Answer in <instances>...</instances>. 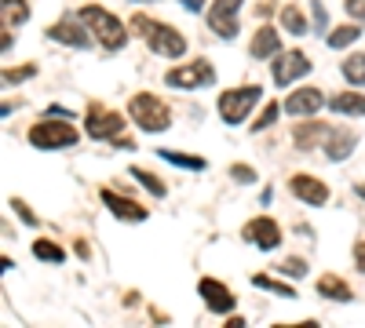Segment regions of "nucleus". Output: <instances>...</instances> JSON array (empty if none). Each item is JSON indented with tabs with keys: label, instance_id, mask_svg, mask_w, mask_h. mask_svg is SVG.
<instances>
[{
	"label": "nucleus",
	"instance_id": "6",
	"mask_svg": "<svg viewBox=\"0 0 365 328\" xmlns=\"http://www.w3.org/2000/svg\"><path fill=\"white\" fill-rule=\"evenodd\" d=\"M216 80V70H212L208 58H197V63H187V66H175L165 73V84L168 88H182V92H194V88H208Z\"/></svg>",
	"mask_w": 365,
	"mask_h": 328
},
{
	"label": "nucleus",
	"instance_id": "21",
	"mask_svg": "<svg viewBox=\"0 0 365 328\" xmlns=\"http://www.w3.org/2000/svg\"><path fill=\"white\" fill-rule=\"evenodd\" d=\"M340 73L347 77V84H354V88H365V51H354V55H347L344 63H340Z\"/></svg>",
	"mask_w": 365,
	"mask_h": 328
},
{
	"label": "nucleus",
	"instance_id": "8",
	"mask_svg": "<svg viewBox=\"0 0 365 328\" xmlns=\"http://www.w3.org/2000/svg\"><path fill=\"white\" fill-rule=\"evenodd\" d=\"M146 44H150V51L161 55V58H179V55H187V37H182L179 29H172V26H161V22L150 26Z\"/></svg>",
	"mask_w": 365,
	"mask_h": 328
},
{
	"label": "nucleus",
	"instance_id": "38",
	"mask_svg": "<svg viewBox=\"0 0 365 328\" xmlns=\"http://www.w3.org/2000/svg\"><path fill=\"white\" fill-rule=\"evenodd\" d=\"M354 194H358V197L365 201V183H358V186H354Z\"/></svg>",
	"mask_w": 365,
	"mask_h": 328
},
{
	"label": "nucleus",
	"instance_id": "23",
	"mask_svg": "<svg viewBox=\"0 0 365 328\" xmlns=\"http://www.w3.org/2000/svg\"><path fill=\"white\" fill-rule=\"evenodd\" d=\"M358 37H361V26L351 22V26H336V29H332V33L325 37V44H329V48H347V44H354Z\"/></svg>",
	"mask_w": 365,
	"mask_h": 328
},
{
	"label": "nucleus",
	"instance_id": "3",
	"mask_svg": "<svg viewBox=\"0 0 365 328\" xmlns=\"http://www.w3.org/2000/svg\"><path fill=\"white\" fill-rule=\"evenodd\" d=\"M259 102V84H241V88H230V92L220 95V117H223V125L237 128L241 121H249V113L252 106Z\"/></svg>",
	"mask_w": 365,
	"mask_h": 328
},
{
	"label": "nucleus",
	"instance_id": "5",
	"mask_svg": "<svg viewBox=\"0 0 365 328\" xmlns=\"http://www.w3.org/2000/svg\"><path fill=\"white\" fill-rule=\"evenodd\" d=\"M77 128L66 125V121H37L29 128V146L34 150H70L77 146Z\"/></svg>",
	"mask_w": 365,
	"mask_h": 328
},
{
	"label": "nucleus",
	"instance_id": "37",
	"mask_svg": "<svg viewBox=\"0 0 365 328\" xmlns=\"http://www.w3.org/2000/svg\"><path fill=\"white\" fill-rule=\"evenodd\" d=\"M179 4H182V8H187L190 15H197V11L205 8V0H179Z\"/></svg>",
	"mask_w": 365,
	"mask_h": 328
},
{
	"label": "nucleus",
	"instance_id": "34",
	"mask_svg": "<svg viewBox=\"0 0 365 328\" xmlns=\"http://www.w3.org/2000/svg\"><path fill=\"white\" fill-rule=\"evenodd\" d=\"M230 175L237 179V183H252V179H256V171H252V168H245V164H234V168H230Z\"/></svg>",
	"mask_w": 365,
	"mask_h": 328
},
{
	"label": "nucleus",
	"instance_id": "35",
	"mask_svg": "<svg viewBox=\"0 0 365 328\" xmlns=\"http://www.w3.org/2000/svg\"><path fill=\"white\" fill-rule=\"evenodd\" d=\"M311 11H314V26H318V29H325L329 15H325V8H322V0H311Z\"/></svg>",
	"mask_w": 365,
	"mask_h": 328
},
{
	"label": "nucleus",
	"instance_id": "15",
	"mask_svg": "<svg viewBox=\"0 0 365 328\" xmlns=\"http://www.w3.org/2000/svg\"><path fill=\"white\" fill-rule=\"evenodd\" d=\"M99 197H103V204L110 208V212H113L117 219H125V223H143V219H146V208H143L139 201L120 197L117 190H103Z\"/></svg>",
	"mask_w": 365,
	"mask_h": 328
},
{
	"label": "nucleus",
	"instance_id": "13",
	"mask_svg": "<svg viewBox=\"0 0 365 328\" xmlns=\"http://www.w3.org/2000/svg\"><path fill=\"white\" fill-rule=\"evenodd\" d=\"M289 190L303 201V204H311V208H322V204H329V186L322 183V179H314V175H292L289 179Z\"/></svg>",
	"mask_w": 365,
	"mask_h": 328
},
{
	"label": "nucleus",
	"instance_id": "11",
	"mask_svg": "<svg viewBox=\"0 0 365 328\" xmlns=\"http://www.w3.org/2000/svg\"><path fill=\"white\" fill-rule=\"evenodd\" d=\"M245 241H252V245L263 248V252H274V248L282 245V226L274 223L270 216H259V219L245 223Z\"/></svg>",
	"mask_w": 365,
	"mask_h": 328
},
{
	"label": "nucleus",
	"instance_id": "32",
	"mask_svg": "<svg viewBox=\"0 0 365 328\" xmlns=\"http://www.w3.org/2000/svg\"><path fill=\"white\" fill-rule=\"evenodd\" d=\"M344 8H347V15H351L358 26H365V0H344Z\"/></svg>",
	"mask_w": 365,
	"mask_h": 328
},
{
	"label": "nucleus",
	"instance_id": "2",
	"mask_svg": "<svg viewBox=\"0 0 365 328\" xmlns=\"http://www.w3.org/2000/svg\"><path fill=\"white\" fill-rule=\"evenodd\" d=\"M125 125H128V121H125L120 113L103 110V106H88V121H84V128H88V135L96 139V142H113L117 150H135V142L120 135V132H125Z\"/></svg>",
	"mask_w": 365,
	"mask_h": 328
},
{
	"label": "nucleus",
	"instance_id": "39",
	"mask_svg": "<svg viewBox=\"0 0 365 328\" xmlns=\"http://www.w3.org/2000/svg\"><path fill=\"white\" fill-rule=\"evenodd\" d=\"M132 4H150V0H132Z\"/></svg>",
	"mask_w": 365,
	"mask_h": 328
},
{
	"label": "nucleus",
	"instance_id": "24",
	"mask_svg": "<svg viewBox=\"0 0 365 328\" xmlns=\"http://www.w3.org/2000/svg\"><path fill=\"white\" fill-rule=\"evenodd\" d=\"M252 285H256V288H267V292H274V295H282V300H296V288L282 285L278 277H270V274H256Z\"/></svg>",
	"mask_w": 365,
	"mask_h": 328
},
{
	"label": "nucleus",
	"instance_id": "28",
	"mask_svg": "<svg viewBox=\"0 0 365 328\" xmlns=\"http://www.w3.org/2000/svg\"><path fill=\"white\" fill-rule=\"evenodd\" d=\"M34 255L44 259V263H55V266L66 263V252L58 248V245H51V241H37V245H34Z\"/></svg>",
	"mask_w": 365,
	"mask_h": 328
},
{
	"label": "nucleus",
	"instance_id": "4",
	"mask_svg": "<svg viewBox=\"0 0 365 328\" xmlns=\"http://www.w3.org/2000/svg\"><path fill=\"white\" fill-rule=\"evenodd\" d=\"M128 113H132L135 128H143V132H165V128L172 125L168 106H165L158 95H150V92H139V95L128 102Z\"/></svg>",
	"mask_w": 365,
	"mask_h": 328
},
{
	"label": "nucleus",
	"instance_id": "7",
	"mask_svg": "<svg viewBox=\"0 0 365 328\" xmlns=\"http://www.w3.org/2000/svg\"><path fill=\"white\" fill-rule=\"evenodd\" d=\"M237 15H241V0H212L208 8V26L212 33L223 37V41H234L237 37Z\"/></svg>",
	"mask_w": 365,
	"mask_h": 328
},
{
	"label": "nucleus",
	"instance_id": "25",
	"mask_svg": "<svg viewBox=\"0 0 365 328\" xmlns=\"http://www.w3.org/2000/svg\"><path fill=\"white\" fill-rule=\"evenodd\" d=\"M0 11H4V26H22L26 18H29V8H26V0H4L0 4Z\"/></svg>",
	"mask_w": 365,
	"mask_h": 328
},
{
	"label": "nucleus",
	"instance_id": "9",
	"mask_svg": "<svg viewBox=\"0 0 365 328\" xmlns=\"http://www.w3.org/2000/svg\"><path fill=\"white\" fill-rule=\"evenodd\" d=\"M311 58L303 55V51H278L274 55V70H270V77H274V84L278 88H289L296 77H303V73H311Z\"/></svg>",
	"mask_w": 365,
	"mask_h": 328
},
{
	"label": "nucleus",
	"instance_id": "14",
	"mask_svg": "<svg viewBox=\"0 0 365 328\" xmlns=\"http://www.w3.org/2000/svg\"><path fill=\"white\" fill-rule=\"evenodd\" d=\"M322 106H325V95L318 88H299V92H292L285 99V113H292V117H314Z\"/></svg>",
	"mask_w": 365,
	"mask_h": 328
},
{
	"label": "nucleus",
	"instance_id": "10",
	"mask_svg": "<svg viewBox=\"0 0 365 328\" xmlns=\"http://www.w3.org/2000/svg\"><path fill=\"white\" fill-rule=\"evenodd\" d=\"M91 29H84V22H81V15L73 18V15H66L63 22H55L51 29H48V41H55V44H66V48H88L91 44Z\"/></svg>",
	"mask_w": 365,
	"mask_h": 328
},
{
	"label": "nucleus",
	"instance_id": "12",
	"mask_svg": "<svg viewBox=\"0 0 365 328\" xmlns=\"http://www.w3.org/2000/svg\"><path fill=\"white\" fill-rule=\"evenodd\" d=\"M197 295L205 300V307H208L212 314H230V310L237 307V300L230 295V288H227V285H220L216 277H201Z\"/></svg>",
	"mask_w": 365,
	"mask_h": 328
},
{
	"label": "nucleus",
	"instance_id": "31",
	"mask_svg": "<svg viewBox=\"0 0 365 328\" xmlns=\"http://www.w3.org/2000/svg\"><path fill=\"white\" fill-rule=\"evenodd\" d=\"M278 270H282V274H289V277H303V274H307V263H303V259H285V263L278 266Z\"/></svg>",
	"mask_w": 365,
	"mask_h": 328
},
{
	"label": "nucleus",
	"instance_id": "30",
	"mask_svg": "<svg viewBox=\"0 0 365 328\" xmlns=\"http://www.w3.org/2000/svg\"><path fill=\"white\" fill-rule=\"evenodd\" d=\"M37 73V66H19V70H4V84H19V80H29Z\"/></svg>",
	"mask_w": 365,
	"mask_h": 328
},
{
	"label": "nucleus",
	"instance_id": "1",
	"mask_svg": "<svg viewBox=\"0 0 365 328\" xmlns=\"http://www.w3.org/2000/svg\"><path fill=\"white\" fill-rule=\"evenodd\" d=\"M81 22L96 33V41L106 48V51H120L128 44V33L132 29H125V22H120L117 15H110V11H103L99 4H84L81 8Z\"/></svg>",
	"mask_w": 365,
	"mask_h": 328
},
{
	"label": "nucleus",
	"instance_id": "22",
	"mask_svg": "<svg viewBox=\"0 0 365 328\" xmlns=\"http://www.w3.org/2000/svg\"><path fill=\"white\" fill-rule=\"evenodd\" d=\"M282 29H285V33H292V37L307 33V18H303V11L296 4H285L282 8Z\"/></svg>",
	"mask_w": 365,
	"mask_h": 328
},
{
	"label": "nucleus",
	"instance_id": "36",
	"mask_svg": "<svg viewBox=\"0 0 365 328\" xmlns=\"http://www.w3.org/2000/svg\"><path fill=\"white\" fill-rule=\"evenodd\" d=\"M354 263H358V270L365 274V241H358V245H354Z\"/></svg>",
	"mask_w": 365,
	"mask_h": 328
},
{
	"label": "nucleus",
	"instance_id": "16",
	"mask_svg": "<svg viewBox=\"0 0 365 328\" xmlns=\"http://www.w3.org/2000/svg\"><path fill=\"white\" fill-rule=\"evenodd\" d=\"M282 51V33L274 26H259L256 29V37H252V44H249V55L252 58H274Z\"/></svg>",
	"mask_w": 365,
	"mask_h": 328
},
{
	"label": "nucleus",
	"instance_id": "27",
	"mask_svg": "<svg viewBox=\"0 0 365 328\" xmlns=\"http://www.w3.org/2000/svg\"><path fill=\"white\" fill-rule=\"evenodd\" d=\"M132 179H139V183H143V186H146L150 194H154V197H165V194H168V186L161 183L158 175H150L146 168H132Z\"/></svg>",
	"mask_w": 365,
	"mask_h": 328
},
{
	"label": "nucleus",
	"instance_id": "19",
	"mask_svg": "<svg viewBox=\"0 0 365 328\" xmlns=\"http://www.w3.org/2000/svg\"><path fill=\"white\" fill-rule=\"evenodd\" d=\"M329 135H332V128H329V125H318V121H307V125H299V128L292 132V139H296L299 150H314L318 139H329Z\"/></svg>",
	"mask_w": 365,
	"mask_h": 328
},
{
	"label": "nucleus",
	"instance_id": "33",
	"mask_svg": "<svg viewBox=\"0 0 365 328\" xmlns=\"http://www.w3.org/2000/svg\"><path fill=\"white\" fill-rule=\"evenodd\" d=\"M11 208H15V212H19V219H22L26 226H37V216L29 212V204H26V201H11Z\"/></svg>",
	"mask_w": 365,
	"mask_h": 328
},
{
	"label": "nucleus",
	"instance_id": "18",
	"mask_svg": "<svg viewBox=\"0 0 365 328\" xmlns=\"http://www.w3.org/2000/svg\"><path fill=\"white\" fill-rule=\"evenodd\" d=\"M332 113H344V117H365V95L361 92H340L329 99Z\"/></svg>",
	"mask_w": 365,
	"mask_h": 328
},
{
	"label": "nucleus",
	"instance_id": "29",
	"mask_svg": "<svg viewBox=\"0 0 365 328\" xmlns=\"http://www.w3.org/2000/svg\"><path fill=\"white\" fill-rule=\"evenodd\" d=\"M285 106H278V102H270L263 113H259V121H252V132H263V128H270L274 121H278V113H282Z\"/></svg>",
	"mask_w": 365,
	"mask_h": 328
},
{
	"label": "nucleus",
	"instance_id": "20",
	"mask_svg": "<svg viewBox=\"0 0 365 328\" xmlns=\"http://www.w3.org/2000/svg\"><path fill=\"white\" fill-rule=\"evenodd\" d=\"M318 295H325V300H336V303H351V285L340 281L336 274H325V277H318Z\"/></svg>",
	"mask_w": 365,
	"mask_h": 328
},
{
	"label": "nucleus",
	"instance_id": "17",
	"mask_svg": "<svg viewBox=\"0 0 365 328\" xmlns=\"http://www.w3.org/2000/svg\"><path fill=\"white\" fill-rule=\"evenodd\" d=\"M354 146H358V135H354V132L332 128V135L325 139V157H329V161H347Z\"/></svg>",
	"mask_w": 365,
	"mask_h": 328
},
{
	"label": "nucleus",
	"instance_id": "26",
	"mask_svg": "<svg viewBox=\"0 0 365 328\" xmlns=\"http://www.w3.org/2000/svg\"><path fill=\"white\" fill-rule=\"evenodd\" d=\"M165 161L179 164V168H190V171H205V157H194V154H175V150H158Z\"/></svg>",
	"mask_w": 365,
	"mask_h": 328
}]
</instances>
